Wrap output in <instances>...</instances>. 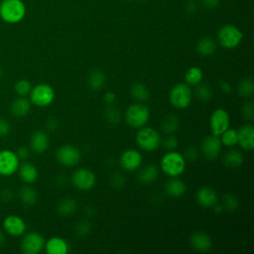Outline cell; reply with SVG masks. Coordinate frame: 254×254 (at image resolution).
Masks as SVG:
<instances>
[{
	"instance_id": "6da1fadb",
	"label": "cell",
	"mask_w": 254,
	"mask_h": 254,
	"mask_svg": "<svg viewBox=\"0 0 254 254\" xmlns=\"http://www.w3.org/2000/svg\"><path fill=\"white\" fill-rule=\"evenodd\" d=\"M162 171L171 178L179 177L186 170V160L184 156L178 152L170 151L166 153L161 160Z\"/></svg>"
},
{
	"instance_id": "7a4b0ae2",
	"label": "cell",
	"mask_w": 254,
	"mask_h": 254,
	"mask_svg": "<svg viewBox=\"0 0 254 254\" xmlns=\"http://www.w3.org/2000/svg\"><path fill=\"white\" fill-rule=\"evenodd\" d=\"M25 13L26 8L21 0H4L0 5V17L9 24L20 22Z\"/></svg>"
},
{
	"instance_id": "3957f363",
	"label": "cell",
	"mask_w": 254,
	"mask_h": 254,
	"mask_svg": "<svg viewBox=\"0 0 254 254\" xmlns=\"http://www.w3.org/2000/svg\"><path fill=\"white\" fill-rule=\"evenodd\" d=\"M161 135L152 127H141L136 134V142L140 149L152 152L159 148L161 145Z\"/></svg>"
},
{
	"instance_id": "277c9868",
	"label": "cell",
	"mask_w": 254,
	"mask_h": 254,
	"mask_svg": "<svg viewBox=\"0 0 254 254\" xmlns=\"http://www.w3.org/2000/svg\"><path fill=\"white\" fill-rule=\"evenodd\" d=\"M30 101L38 107H46L52 104L55 99V90L48 83H39L32 86L29 93Z\"/></svg>"
},
{
	"instance_id": "5b68a950",
	"label": "cell",
	"mask_w": 254,
	"mask_h": 254,
	"mask_svg": "<svg viewBox=\"0 0 254 254\" xmlns=\"http://www.w3.org/2000/svg\"><path fill=\"white\" fill-rule=\"evenodd\" d=\"M150 117L149 108L143 103L131 104L125 113V119L129 126L133 128H141L145 126Z\"/></svg>"
},
{
	"instance_id": "8992f818",
	"label": "cell",
	"mask_w": 254,
	"mask_h": 254,
	"mask_svg": "<svg viewBox=\"0 0 254 254\" xmlns=\"http://www.w3.org/2000/svg\"><path fill=\"white\" fill-rule=\"evenodd\" d=\"M192 98V92L188 83H177L175 84L169 93V99L173 106L176 108H186L190 104Z\"/></svg>"
},
{
	"instance_id": "52a82bcc",
	"label": "cell",
	"mask_w": 254,
	"mask_h": 254,
	"mask_svg": "<svg viewBox=\"0 0 254 254\" xmlns=\"http://www.w3.org/2000/svg\"><path fill=\"white\" fill-rule=\"evenodd\" d=\"M243 38V33L235 26L231 24H226L222 26L217 34V39L220 44L225 49L236 48Z\"/></svg>"
},
{
	"instance_id": "ba28073f",
	"label": "cell",
	"mask_w": 254,
	"mask_h": 254,
	"mask_svg": "<svg viewBox=\"0 0 254 254\" xmlns=\"http://www.w3.org/2000/svg\"><path fill=\"white\" fill-rule=\"evenodd\" d=\"M20 160L16 152L10 149L0 150V176L10 177L17 173Z\"/></svg>"
},
{
	"instance_id": "9c48e42d",
	"label": "cell",
	"mask_w": 254,
	"mask_h": 254,
	"mask_svg": "<svg viewBox=\"0 0 254 254\" xmlns=\"http://www.w3.org/2000/svg\"><path fill=\"white\" fill-rule=\"evenodd\" d=\"M45 238L42 234L31 231L26 233L20 243L21 251L25 254H38L45 248Z\"/></svg>"
},
{
	"instance_id": "30bf717a",
	"label": "cell",
	"mask_w": 254,
	"mask_h": 254,
	"mask_svg": "<svg viewBox=\"0 0 254 254\" xmlns=\"http://www.w3.org/2000/svg\"><path fill=\"white\" fill-rule=\"evenodd\" d=\"M56 159L63 166L72 167L79 163L80 152L74 146L64 145L56 151Z\"/></svg>"
},
{
	"instance_id": "8fae6325",
	"label": "cell",
	"mask_w": 254,
	"mask_h": 254,
	"mask_svg": "<svg viewBox=\"0 0 254 254\" xmlns=\"http://www.w3.org/2000/svg\"><path fill=\"white\" fill-rule=\"evenodd\" d=\"M209 124L212 135L219 137L227 128H229L230 119L228 112L223 108L215 109L211 113Z\"/></svg>"
},
{
	"instance_id": "7c38bea8",
	"label": "cell",
	"mask_w": 254,
	"mask_h": 254,
	"mask_svg": "<svg viewBox=\"0 0 254 254\" xmlns=\"http://www.w3.org/2000/svg\"><path fill=\"white\" fill-rule=\"evenodd\" d=\"M71 182L76 189L80 190H88L94 187L96 178L92 171L85 168H80L74 171L72 174Z\"/></svg>"
},
{
	"instance_id": "4fadbf2b",
	"label": "cell",
	"mask_w": 254,
	"mask_h": 254,
	"mask_svg": "<svg viewBox=\"0 0 254 254\" xmlns=\"http://www.w3.org/2000/svg\"><path fill=\"white\" fill-rule=\"evenodd\" d=\"M2 227L5 233L13 237L22 236L27 230V224L25 220L16 214H10L6 216L2 222Z\"/></svg>"
},
{
	"instance_id": "5bb4252c",
	"label": "cell",
	"mask_w": 254,
	"mask_h": 254,
	"mask_svg": "<svg viewBox=\"0 0 254 254\" xmlns=\"http://www.w3.org/2000/svg\"><path fill=\"white\" fill-rule=\"evenodd\" d=\"M221 142L218 136H214V135H208L206 136L202 142H201V146H200V151L201 154L203 155V157L206 160L212 161L215 160L221 151Z\"/></svg>"
},
{
	"instance_id": "9a60e30c",
	"label": "cell",
	"mask_w": 254,
	"mask_h": 254,
	"mask_svg": "<svg viewBox=\"0 0 254 254\" xmlns=\"http://www.w3.org/2000/svg\"><path fill=\"white\" fill-rule=\"evenodd\" d=\"M142 164V155L140 152L134 150V149H129L126 150L122 153L120 157V165L122 169L125 171H135L137 170Z\"/></svg>"
},
{
	"instance_id": "2e32d148",
	"label": "cell",
	"mask_w": 254,
	"mask_h": 254,
	"mask_svg": "<svg viewBox=\"0 0 254 254\" xmlns=\"http://www.w3.org/2000/svg\"><path fill=\"white\" fill-rule=\"evenodd\" d=\"M237 143L246 151L254 148V128L251 124L242 125L237 130Z\"/></svg>"
},
{
	"instance_id": "e0dca14e",
	"label": "cell",
	"mask_w": 254,
	"mask_h": 254,
	"mask_svg": "<svg viewBox=\"0 0 254 254\" xmlns=\"http://www.w3.org/2000/svg\"><path fill=\"white\" fill-rule=\"evenodd\" d=\"M50 138L43 130L35 131L30 138V149L36 154H43L49 148Z\"/></svg>"
},
{
	"instance_id": "ac0fdd59",
	"label": "cell",
	"mask_w": 254,
	"mask_h": 254,
	"mask_svg": "<svg viewBox=\"0 0 254 254\" xmlns=\"http://www.w3.org/2000/svg\"><path fill=\"white\" fill-rule=\"evenodd\" d=\"M195 198L197 203L202 207H212L214 204L217 203V193L216 191L210 187H201L197 190Z\"/></svg>"
},
{
	"instance_id": "d6986e66",
	"label": "cell",
	"mask_w": 254,
	"mask_h": 254,
	"mask_svg": "<svg viewBox=\"0 0 254 254\" xmlns=\"http://www.w3.org/2000/svg\"><path fill=\"white\" fill-rule=\"evenodd\" d=\"M17 172L21 181L26 185L34 184L38 179V170L36 166L30 162L20 164Z\"/></svg>"
},
{
	"instance_id": "ffe728a7",
	"label": "cell",
	"mask_w": 254,
	"mask_h": 254,
	"mask_svg": "<svg viewBox=\"0 0 254 254\" xmlns=\"http://www.w3.org/2000/svg\"><path fill=\"white\" fill-rule=\"evenodd\" d=\"M44 249L48 254H66L68 252V244L64 238L54 236L45 242Z\"/></svg>"
},
{
	"instance_id": "44dd1931",
	"label": "cell",
	"mask_w": 254,
	"mask_h": 254,
	"mask_svg": "<svg viewBox=\"0 0 254 254\" xmlns=\"http://www.w3.org/2000/svg\"><path fill=\"white\" fill-rule=\"evenodd\" d=\"M190 242L193 249L201 252L209 250V248L212 245V240L210 236L200 231L193 232L190 237Z\"/></svg>"
},
{
	"instance_id": "7402d4cb",
	"label": "cell",
	"mask_w": 254,
	"mask_h": 254,
	"mask_svg": "<svg viewBox=\"0 0 254 254\" xmlns=\"http://www.w3.org/2000/svg\"><path fill=\"white\" fill-rule=\"evenodd\" d=\"M31 101L30 99L26 98L25 96H18L10 106L11 113L18 118L25 117L31 109Z\"/></svg>"
},
{
	"instance_id": "603a6c76",
	"label": "cell",
	"mask_w": 254,
	"mask_h": 254,
	"mask_svg": "<svg viewBox=\"0 0 254 254\" xmlns=\"http://www.w3.org/2000/svg\"><path fill=\"white\" fill-rule=\"evenodd\" d=\"M165 190L172 197H180L186 192L187 187L182 180L174 177L167 182L165 186Z\"/></svg>"
},
{
	"instance_id": "cb8c5ba5",
	"label": "cell",
	"mask_w": 254,
	"mask_h": 254,
	"mask_svg": "<svg viewBox=\"0 0 254 254\" xmlns=\"http://www.w3.org/2000/svg\"><path fill=\"white\" fill-rule=\"evenodd\" d=\"M159 176V169L156 165H147L138 174V181L141 184L149 185L157 180Z\"/></svg>"
},
{
	"instance_id": "d4e9b609",
	"label": "cell",
	"mask_w": 254,
	"mask_h": 254,
	"mask_svg": "<svg viewBox=\"0 0 254 254\" xmlns=\"http://www.w3.org/2000/svg\"><path fill=\"white\" fill-rule=\"evenodd\" d=\"M215 50H216V44L209 37L201 38L196 44V52L202 57H207L212 55L215 52Z\"/></svg>"
},
{
	"instance_id": "484cf974",
	"label": "cell",
	"mask_w": 254,
	"mask_h": 254,
	"mask_svg": "<svg viewBox=\"0 0 254 254\" xmlns=\"http://www.w3.org/2000/svg\"><path fill=\"white\" fill-rule=\"evenodd\" d=\"M223 163L227 168L235 169L242 165L243 163V155L238 150H230L227 151L223 157Z\"/></svg>"
},
{
	"instance_id": "4316f807",
	"label": "cell",
	"mask_w": 254,
	"mask_h": 254,
	"mask_svg": "<svg viewBox=\"0 0 254 254\" xmlns=\"http://www.w3.org/2000/svg\"><path fill=\"white\" fill-rule=\"evenodd\" d=\"M161 129L162 131L169 135V134H173L175 131H177L178 127H179V118L177 115L175 114H167L162 118L161 121Z\"/></svg>"
},
{
	"instance_id": "83f0119b",
	"label": "cell",
	"mask_w": 254,
	"mask_h": 254,
	"mask_svg": "<svg viewBox=\"0 0 254 254\" xmlns=\"http://www.w3.org/2000/svg\"><path fill=\"white\" fill-rule=\"evenodd\" d=\"M105 75L100 69H93L88 75V85L92 90H100L105 84Z\"/></svg>"
},
{
	"instance_id": "f1b7e54d",
	"label": "cell",
	"mask_w": 254,
	"mask_h": 254,
	"mask_svg": "<svg viewBox=\"0 0 254 254\" xmlns=\"http://www.w3.org/2000/svg\"><path fill=\"white\" fill-rule=\"evenodd\" d=\"M19 198L26 205H33L38 199V194L35 189L30 186H25L19 190Z\"/></svg>"
},
{
	"instance_id": "f546056e",
	"label": "cell",
	"mask_w": 254,
	"mask_h": 254,
	"mask_svg": "<svg viewBox=\"0 0 254 254\" xmlns=\"http://www.w3.org/2000/svg\"><path fill=\"white\" fill-rule=\"evenodd\" d=\"M76 207H77V205H76V202L74 201V199L66 197V198L62 199L59 202V204L57 206V210H58V213L62 216H69L75 212Z\"/></svg>"
},
{
	"instance_id": "4dcf8cb0",
	"label": "cell",
	"mask_w": 254,
	"mask_h": 254,
	"mask_svg": "<svg viewBox=\"0 0 254 254\" xmlns=\"http://www.w3.org/2000/svg\"><path fill=\"white\" fill-rule=\"evenodd\" d=\"M131 95L138 101H145L149 98L150 92L148 87L141 82H136L131 85Z\"/></svg>"
},
{
	"instance_id": "1f68e13d",
	"label": "cell",
	"mask_w": 254,
	"mask_h": 254,
	"mask_svg": "<svg viewBox=\"0 0 254 254\" xmlns=\"http://www.w3.org/2000/svg\"><path fill=\"white\" fill-rule=\"evenodd\" d=\"M202 77H203L202 70L197 66L190 67L186 71V74H185L186 82L189 85H196V84L200 83V81L202 80Z\"/></svg>"
},
{
	"instance_id": "d6a6232c",
	"label": "cell",
	"mask_w": 254,
	"mask_h": 254,
	"mask_svg": "<svg viewBox=\"0 0 254 254\" xmlns=\"http://www.w3.org/2000/svg\"><path fill=\"white\" fill-rule=\"evenodd\" d=\"M237 91L242 97H250L254 92V82L250 77H246L240 80L237 86Z\"/></svg>"
},
{
	"instance_id": "836d02e7",
	"label": "cell",
	"mask_w": 254,
	"mask_h": 254,
	"mask_svg": "<svg viewBox=\"0 0 254 254\" xmlns=\"http://www.w3.org/2000/svg\"><path fill=\"white\" fill-rule=\"evenodd\" d=\"M220 142L226 147H232L237 144V130L227 128L220 136Z\"/></svg>"
},
{
	"instance_id": "e575fe53",
	"label": "cell",
	"mask_w": 254,
	"mask_h": 254,
	"mask_svg": "<svg viewBox=\"0 0 254 254\" xmlns=\"http://www.w3.org/2000/svg\"><path fill=\"white\" fill-rule=\"evenodd\" d=\"M32 89V84L28 79L21 78L18 79L14 84V90L18 96H27L29 95Z\"/></svg>"
},
{
	"instance_id": "d590c367",
	"label": "cell",
	"mask_w": 254,
	"mask_h": 254,
	"mask_svg": "<svg viewBox=\"0 0 254 254\" xmlns=\"http://www.w3.org/2000/svg\"><path fill=\"white\" fill-rule=\"evenodd\" d=\"M194 93L198 99L201 101H208L212 97V89L209 87V85L202 83V84H196Z\"/></svg>"
},
{
	"instance_id": "8d00e7d4",
	"label": "cell",
	"mask_w": 254,
	"mask_h": 254,
	"mask_svg": "<svg viewBox=\"0 0 254 254\" xmlns=\"http://www.w3.org/2000/svg\"><path fill=\"white\" fill-rule=\"evenodd\" d=\"M105 118L106 120L111 123V124H116L120 121L121 118V114H120V110L113 106L112 104H109L106 108H105V112H104Z\"/></svg>"
},
{
	"instance_id": "74e56055",
	"label": "cell",
	"mask_w": 254,
	"mask_h": 254,
	"mask_svg": "<svg viewBox=\"0 0 254 254\" xmlns=\"http://www.w3.org/2000/svg\"><path fill=\"white\" fill-rule=\"evenodd\" d=\"M222 201H223V208L227 209V210H234L238 207L239 205V200L238 198L233 195V194H230V193H226L223 198H222Z\"/></svg>"
},
{
	"instance_id": "f35d334b",
	"label": "cell",
	"mask_w": 254,
	"mask_h": 254,
	"mask_svg": "<svg viewBox=\"0 0 254 254\" xmlns=\"http://www.w3.org/2000/svg\"><path fill=\"white\" fill-rule=\"evenodd\" d=\"M242 116L245 120L252 121L254 119V106L252 101L245 102L242 107Z\"/></svg>"
},
{
	"instance_id": "ab89813d",
	"label": "cell",
	"mask_w": 254,
	"mask_h": 254,
	"mask_svg": "<svg viewBox=\"0 0 254 254\" xmlns=\"http://www.w3.org/2000/svg\"><path fill=\"white\" fill-rule=\"evenodd\" d=\"M161 144L168 151H173L178 147V139L174 135L169 134L163 141H161Z\"/></svg>"
},
{
	"instance_id": "60d3db41",
	"label": "cell",
	"mask_w": 254,
	"mask_h": 254,
	"mask_svg": "<svg viewBox=\"0 0 254 254\" xmlns=\"http://www.w3.org/2000/svg\"><path fill=\"white\" fill-rule=\"evenodd\" d=\"M90 228H91L90 223H89L88 221H86V220H83V221L79 222V223L76 225V227H75V233H76L77 235H79V236H84V235H86V234L89 233Z\"/></svg>"
},
{
	"instance_id": "b9f144b4",
	"label": "cell",
	"mask_w": 254,
	"mask_h": 254,
	"mask_svg": "<svg viewBox=\"0 0 254 254\" xmlns=\"http://www.w3.org/2000/svg\"><path fill=\"white\" fill-rule=\"evenodd\" d=\"M110 183L112 185L113 188L115 189H121L122 187H124L125 185V178L122 174H114L112 177H111V180H110Z\"/></svg>"
},
{
	"instance_id": "7bdbcfd3",
	"label": "cell",
	"mask_w": 254,
	"mask_h": 254,
	"mask_svg": "<svg viewBox=\"0 0 254 254\" xmlns=\"http://www.w3.org/2000/svg\"><path fill=\"white\" fill-rule=\"evenodd\" d=\"M198 157V150L195 148V147H189L186 151H185V155H184V158L186 161H189V162H193L197 159Z\"/></svg>"
},
{
	"instance_id": "ee69618b",
	"label": "cell",
	"mask_w": 254,
	"mask_h": 254,
	"mask_svg": "<svg viewBox=\"0 0 254 254\" xmlns=\"http://www.w3.org/2000/svg\"><path fill=\"white\" fill-rule=\"evenodd\" d=\"M10 131H11L10 123L4 118H0V137L7 136L10 133Z\"/></svg>"
},
{
	"instance_id": "f6af8a7d",
	"label": "cell",
	"mask_w": 254,
	"mask_h": 254,
	"mask_svg": "<svg viewBox=\"0 0 254 254\" xmlns=\"http://www.w3.org/2000/svg\"><path fill=\"white\" fill-rule=\"evenodd\" d=\"M16 154H17L20 161H26L30 156V150L27 147L22 146V147H19L17 149Z\"/></svg>"
},
{
	"instance_id": "bcb514c9",
	"label": "cell",
	"mask_w": 254,
	"mask_h": 254,
	"mask_svg": "<svg viewBox=\"0 0 254 254\" xmlns=\"http://www.w3.org/2000/svg\"><path fill=\"white\" fill-rule=\"evenodd\" d=\"M219 3V0H201V4L208 8V9H213L216 8Z\"/></svg>"
},
{
	"instance_id": "7dc6e473",
	"label": "cell",
	"mask_w": 254,
	"mask_h": 254,
	"mask_svg": "<svg viewBox=\"0 0 254 254\" xmlns=\"http://www.w3.org/2000/svg\"><path fill=\"white\" fill-rule=\"evenodd\" d=\"M116 99V96L113 92L111 91H108L104 94V101L107 103V104H112Z\"/></svg>"
},
{
	"instance_id": "c3c4849f",
	"label": "cell",
	"mask_w": 254,
	"mask_h": 254,
	"mask_svg": "<svg viewBox=\"0 0 254 254\" xmlns=\"http://www.w3.org/2000/svg\"><path fill=\"white\" fill-rule=\"evenodd\" d=\"M46 125H47V128H49V129H56L58 126V121L56 118L50 117V118H48Z\"/></svg>"
},
{
	"instance_id": "681fc988",
	"label": "cell",
	"mask_w": 254,
	"mask_h": 254,
	"mask_svg": "<svg viewBox=\"0 0 254 254\" xmlns=\"http://www.w3.org/2000/svg\"><path fill=\"white\" fill-rule=\"evenodd\" d=\"M13 194H12V191L10 190H2V193H1V198L3 200H10L12 198Z\"/></svg>"
},
{
	"instance_id": "f907efd6",
	"label": "cell",
	"mask_w": 254,
	"mask_h": 254,
	"mask_svg": "<svg viewBox=\"0 0 254 254\" xmlns=\"http://www.w3.org/2000/svg\"><path fill=\"white\" fill-rule=\"evenodd\" d=\"M220 88H221L223 91H225V92H229V91L231 90V87H230L229 83L226 82V81H222V82L220 83Z\"/></svg>"
},
{
	"instance_id": "816d5d0a",
	"label": "cell",
	"mask_w": 254,
	"mask_h": 254,
	"mask_svg": "<svg viewBox=\"0 0 254 254\" xmlns=\"http://www.w3.org/2000/svg\"><path fill=\"white\" fill-rule=\"evenodd\" d=\"M6 241V236H5V232L4 230L0 229V247L5 243Z\"/></svg>"
},
{
	"instance_id": "f5cc1de1",
	"label": "cell",
	"mask_w": 254,
	"mask_h": 254,
	"mask_svg": "<svg viewBox=\"0 0 254 254\" xmlns=\"http://www.w3.org/2000/svg\"><path fill=\"white\" fill-rule=\"evenodd\" d=\"M212 207H213L214 212H216L217 214H219V213L223 210V206H222V205H218L217 203H216V204H214Z\"/></svg>"
},
{
	"instance_id": "db71d44e",
	"label": "cell",
	"mask_w": 254,
	"mask_h": 254,
	"mask_svg": "<svg viewBox=\"0 0 254 254\" xmlns=\"http://www.w3.org/2000/svg\"><path fill=\"white\" fill-rule=\"evenodd\" d=\"M2 74H3V71H2V68H1V66H0V78L2 77Z\"/></svg>"
}]
</instances>
